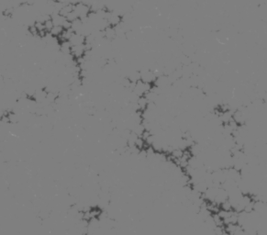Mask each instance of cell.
<instances>
[{
  "instance_id": "obj_5",
  "label": "cell",
  "mask_w": 267,
  "mask_h": 235,
  "mask_svg": "<svg viewBox=\"0 0 267 235\" xmlns=\"http://www.w3.org/2000/svg\"><path fill=\"white\" fill-rule=\"evenodd\" d=\"M61 27L63 28L64 31H68V29H70V28H72V22H70V21H68V20L65 19V20L63 22V24H62Z\"/></svg>"
},
{
  "instance_id": "obj_2",
  "label": "cell",
  "mask_w": 267,
  "mask_h": 235,
  "mask_svg": "<svg viewBox=\"0 0 267 235\" xmlns=\"http://www.w3.org/2000/svg\"><path fill=\"white\" fill-rule=\"evenodd\" d=\"M64 31V29L61 26H53V28L50 31V35L53 38H58Z\"/></svg>"
},
{
  "instance_id": "obj_4",
  "label": "cell",
  "mask_w": 267,
  "mask_h": 235,
  "mask_svg": "<svg viewBox=\"0 0 267 235\" xmlns=\"http://www.w3.org/2000/svg\"><path fill=\"white\" fill-rule=\"evenodd\" d=\"M44 28H45V31L47 32H50V31L53 28V23H52V19H50V20H48L46 22H44Z\"/></svg>"
},
{
  "instance_id": "obj_3",
  "label": "cell",
  "mask_w": 267,
  "mask_h": 235,
  "mask_svg": "<svg viewBox=\"0 0 267 235\" xmlns=\"http://www.w3.org/2000/svg\"><path fill=\"white\" fill-rule=\"evenodd\" d=\"M78 19V17H77V15L73 12V11H72V12H70L67 16H66V18H65V19L66 20H68V21H70V22H73V21H75L76 19Z\"/></svg>"
},
{
  "instance_id": "obj_1",
  "label": "cell",
  "mask_w": 267,
  "mask_h": 235,
  "mask_svg": "<svg viewBox=\"0 0 267 235\" xmlns=\"http://www.w3.org/2000/svg\"><path fill=\"white\" fill-rule=\"evenodd\" d=\"M141 73V81L147 83V84H153L157 78L156 75L153 71H151L149 69H144L143 71L140 72Z\"/></svg>"
}]
</instances>
